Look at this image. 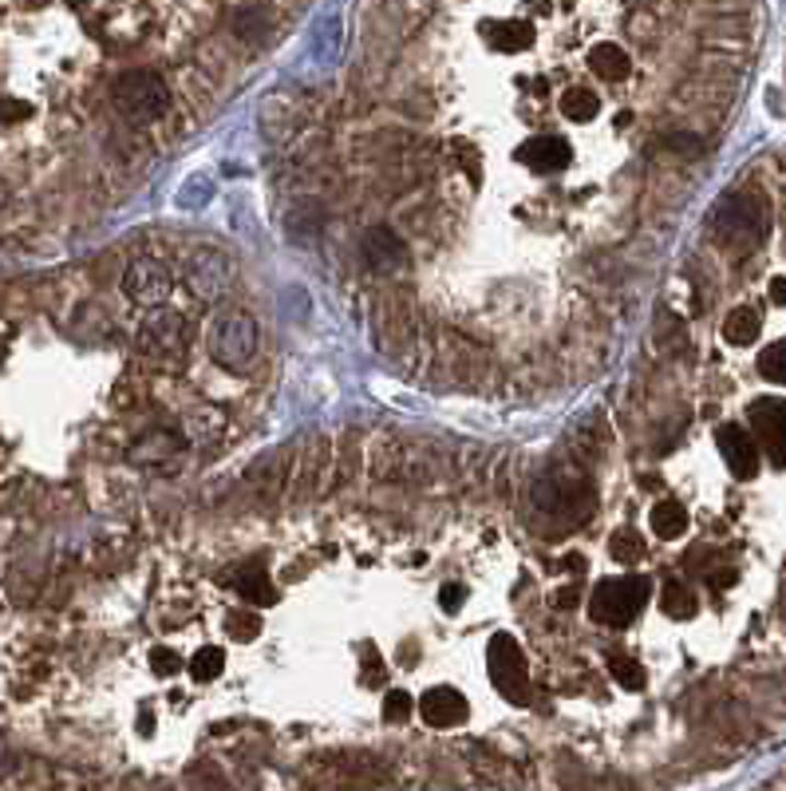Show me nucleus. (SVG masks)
Instances as JSON below:
<instances>
[{
  "instance_id": "7",
  "label": "nucleus",
  "mask_w": 786,
  "mask_h": 791,
  "mask_svg": "<svg viewBox=\"0 0 786 791\" xmlns=\"http://www.w3.org/2000/svg\"><path fill=\"white\" fill-rule=\"evenodd\" d=\"M751 424H755L759 439L767 447L771 464L786 467V404L783 400H759L751 408Z\"/></svg>"
},
{
  "instance_id": "14",
  "label": "nucleus",
  "mask_w": 786,
  "mask_h": 791,
  "mask_svg": "<svg viewBox=\"0 0 786 791\" xmlns=\"http://www.w3.org/2000/svg\"><path fill=\"white\" fill-rule=\"evenodd\" d=\"M222 286H226V266H222L214 254H202L194 266H190V289H198L202 297H214Z\"/></svg>"
},
{
  "instance_id": "3",
  "label": "nucleus",
  "mask_w": 786,
  "mask_h": 791,
  "mask_svg": "<svg viewBox=\"0 0 786 791\" xmlns=\"http://www.w3.org/2000/svg\"><path fill=\"white\" fill-rule=\"evenodd\" d=\"M644 598H649V582H644V578H605V582H597V590H593L590 610L597 622L613 625V630H625L640 613Z\"/></svg>"
},
{
  "instance_id": "4",
  "label": "nucleus",
  "mask_w": 786,
  "mask_h": 791,
  "mask_svg": "<svg viewBox=\"0 0 786 791\" xmlns=\"http://www.w3.org/2000/svg\"><path fill=\"white\" fill-rule=\"evenodd\" d=\"M486 672L498 692H506L514 704L530 701V669H526V657H521L518 642L510 633H494L491 649H486Z\"/></svg>"
},
{
  "instance_id": "12",
  "label": "nucleus",
  "mask_w": 786,
  "mask_h": 791,
  "mask_svg": "<svg viewBox=\"0 0 786 791\" xmlns=\"http://www.w3.org/2000/svg\"><path fill=\"white\" fill-rule=\"evenodd\" d=\"M486 44H491L494 52H502V56H518V52L534 48V29L530 24H518V20H510V24H491V29H486Z\"/></svg>"
},
{
  "instance_id": "2",
  "label": "nucleus",
  "mask_w": 786,
  "mask_h": 791,
  "mask_svg": "<svg viewBox=\"0 0 786 791\" xmlns=\"http://www.w3.org/2000/svg\"><path fill=\"white\" fill-rule=\"evenodd\" d=\"M711 230H716V237L723 246L748 254V249L759 246L763 234H767V207H763L755 194H736L716 210Z\"/></svg>"
},
{
  "instance_id": "8",
  "label": "nucleus",
  "mask_w": 786,
  "mask_h": 791,
  "mask_svg": "<svg viewBox=\"0 0 786 791\" xmlns=\"http://www.w3.org/2000/svg\"><path fill=\"white\" fill-rule=\"evenodd\" d=\"M518 163H526L538 175H561L573 163V147L561 135H538L518 151Z\"/></svg>"
},
{
  "instance_id": "26",
  "label": "nucleus",
  "mask_w": 786,
  "mask_h": 791,
  "mask_svg": "<svg viewBox=\"0 0 786 791\" xmlns=\"http://www.w3.org/2000/svg\"><path fill=\"white\" fill-rule=\"evenodd\" d=\"M16 768H20L16 751H12V744L4 740V732H0V780H9V776H12Z\"/></svg>"
},
{
  "instance_id": "28",
  "label": "nucleus",
  "mask_w": 786,
  "mask_h": 791,
  "mask_svg": "<svg viewBox=\"0 0 786 791\" xmlns=\"http://www.w3.org/2000/svg\"><path fill=\"white\" fill-rule=\"evenodd\" d=\"M771 301H778V305H786V281H775V286H771Z\"/></svg>"
},
{
  "instance_id": "25",
  "label": "nucleus",
  "mask_w": 786,
  "mask_h": 791,
  "mask_svg": "<svg viewBox=\"0 0 786 791\" xmlns=\"http://www.w3.org/2000/svg\"><path fill=\"white\" fill-rule=\"evenodd\" d=\"M613 677H617L629 692L644 689V669H640L637 661H613Z\"/></svg>"
},
{
  "instance_id": "24",
  "label": "nucleus",
  "mask_w": 786,
  "mask_h": 791,
  "mask_svg": "<svg viewBox=\"0 0 786 791\" xmlns=\"http://www.w3.org/2000/svg\"><path fill=\"white\" fill-rule=\"evenodd\" d=\"M609 554L617 558V562H637L640 554H644V546H640L637 534H617V538H613V546H609Z\"/></svg>"
},
{
  "instance_id": "11",
  "label": "nucleus",
  "mask_w": 786,
  "mask_h": 791,
  "mask_svg": "<svg viewBox=\"0 0 786 791\" xmlns=\"http://www.w3.org/2000/svg\"><path fill=\"white\" fill-rule=\"evenodd\" d=\"M719 452H723V459H728V467L739 479H751V475L759 471V447L743 427L736 424L719 427Z\"/></svg>"
},
{
  "instance_id": "1",
  "label": "nucleus",
  "mask_w": 786,
  "mask_h": 791,
  "mask_svg": "<svg viewBox=\"0 0 786 791\" xmlns=\"http://www.w3.org/2000/svg\"><path fill=\"white\" fill-rule=\"evenodd\" d=\"M167 83L147 68H131L111 83V103L127 123H155L167 111Z\"/></svg>"
},
{
  "instance_id": "16",
  "label": "nucleus",
  "mask_w": 786,
  "mask_h": 791,
  "mask_svg": "<svg viewBox=\"0 0 786 791\" xmlns=\"http://www.w3.org/2000/svg\"><path fill=\"white\" fill-rule=\"evenodd\" d=\"M234 586H237V593L246 598V602H273V586H269V573H266V566H242L237 570V578H234Z\"/></svg>"
},
{
  "instance_id": "19",
  "label": "nucleus",
  "mask_w": 786,
  "mask_h": 791,
  "mask_svg": "<svg viewBox=\"0 0 786 791\" xmlns=\"http://www.w3.org/2000/svg\"><path fill=\"white\" fill-rule=\"evenodd\" d=\"M403 257V246L392 237V230H372V237H368V261H372L375 269H388L395 266Z\"/></svg>"
},
{
  "instance_id": "23",
  "label": "nucleus",
  "mask_w": 786,
  "mask_h": 791,
  "mask_svg": "<svg viewBox=\"0 0 786 791\" xmlns=\"http://www.w3.org/2000/svg\"><path fill=\"white\" fill-rule=\"evenodd\" d=\"M415 701L407 697V692H388L384 697V721L388 724H403L407 716H412Z\"/></svg>"
},
{
  "instance_id": "18",
  "label": "nucleus",
  "mask_w": 786,
  "mask_h": 791,
  "mask_svg": "<svg viewBox=\"0 0 786 791\" xmlns=\"http://www.w3.org/2000/svg\"><path fill=\"white\" fill-rule=\"evenodd\" d=\"M561 115L573 119V123H593L600 115V96L590 88H573L570 96L561 99Z\"/></svg>"
},
{
  "instance_id": "21",
  "label": "nucleus",
  "mask_w": 786,
  "mask_h": 791,
  "mask_svg": "<svg viewBox=\"0 0 786 791\" xmlns=\"http://www.w3.org/2000/svg\"><path fill=\"white\" fill-rule=\"evenodd\" d=\"M226 672V649H214V645H206V649H198L194 657H190V677L194 681H214V677H222Z\"/></svg>"
},
{
  "instance_id": "5",
  "label": "nucleus",
  "mask_w": 786,
  "mask_h": 791,
  "mask_svg": "<svg viewBox=\"0 0 786 791\" xmlns=\"http://www.w3.org/2000/svg\"><path fill=\"white\" fill-rule=\"evenodd\" d=\"M257 325L249 313H217L214 321H210V348H214V356L222 360V365H249L257 353Z\"/></svg>"
},
{
  "instance_id": "17",
  "label": "nucleus",
  "mask_w": 786,
  "mask_h": 791,
  "mask_svg": "<svg viewBox=\"0 0 786 791\" xmlns=\"http://www.w3.org/2000/svg\"><path fill=\"white\" fill-rule=\"evenodd\" d=\"M763 333V321L751 309H736V313L723 321V341L728 345H755V336Z\"/></svg>"
},
{
  "instance_id": "20",
  "label": "nucleus",
  "mask_w": 786,
  "mask_h": 791,
  "mask_svg": "<svg viewBox=\"0 0 786 791\" xmlns=\"http://www.w3.org/2000/svg\"><path fill=\"white\" fill-rule=\"evenodd\" d=\"M660 605H664V613H669V617H676V622H688V617H696V610H699V602L692 598V590H684L680 582L664 586V593H660Z\"/></svg>"
},
{
  "instance_id": "15",
  "label": "nucleus",
  "mask_w": 786,
  "mask_h": 791,
  "mask_svg": "<svg viewBox=\"0 0 786 791\" xmlns=\"http://www.w3.org/2000/svg\"><path fill=\"white\" fill-rule=\"evenodd\" d=\"M649 523H652V534L656 538H680V534L688 531V511L680 503H656L652 506V514H649Z\"/></svg>"
},
{
  "instance_id": "6",
  "label": "nucleus",
  "mask_w": 786,
  "mask_h": 791,
  "mask_svg": "<svg viewBox=\"0 0 786 791\" xmlns=\"http://www.w3.org/2000/svg\"><path fill=\"white\" fill-rule=\"evenodd\" d=\"M123 293L135 305H158L170 293V269L162 261H155V257H138L123 274Z\"/></svg>"
},
{
  "instance_id": "22",
  "label": "nucleus",
  "mask_w": 786,
  "mask_h": 791,
  "mask_svg": "<svg viewBox=\"0 0 786 791\" xmlns=\"http://www.w3.org/2000/svg\"><path fill=\"white\" fill-rule=\"evenodd\" d=\"M759 372L775 380V385H786V341H778V345H771L767 353L759 356Z\"/></svg>"
},
{
  "instance_id": "27",
  "label": "nucleus",
  "mask_w": 786,
  "mask_h": 791,
  "mask_svg": "<svg viewBox=\"0 0 786 791\" xmlns=\"http://www.w3.org/2000/svg\"><path fill=\"white\" fill-rule=\"evenodd\" d=\"M462 598H467V590H462V586H442V610H447V613H459L462 610Z\"/></svg>"
},
{
  "instance_id": "9",
  "label": "nucleus",
  "mask_w": 786,
  "mask_h": 791,
  "mask_svg": "<svg viewBox=\"0 0 786 791\" xmlns=\"http://www.w3.org/2000/svg\"><path fill=\"white\" fill-rule=\"evenodd\" d=\"M419 716L423 724H431V728H459V724H467V716H471V704L462 701V692L431 689L419 697Z\"/></svg>"
},
{
  "instance_id": "10",
  "label": "nucleus",
  "mask_w": 786,
  "mask_h": 791,
  "mask_svg": "<svg viewBox=\"0 0 786 791\" xmlns=\"http://www.w3.org/2000/svg\"><path fill=\"white\" fill-rule=\"evenodd\" d=\"M138 345L147 353H182L187 348V321L178 313H150L143 333H138Z\"/></svg>"
},
{
  "instance_id": "13",
  "label": "nucleus",
  "mask_w": 786,
  "mask_h": 791,
  "mask_svg": "<svg viewBox=\"0 0 786 791\" xmlns=\"http://www.w3.org/2000/svg\"><path fill=\"white\" fill-rule=\"evenodd\" d=\"M593 68H597V76L605 79V83H625V79L632 76V59L625 48H617V44H600L597 52H593Z\"/></svg>"
}]
</instances>
